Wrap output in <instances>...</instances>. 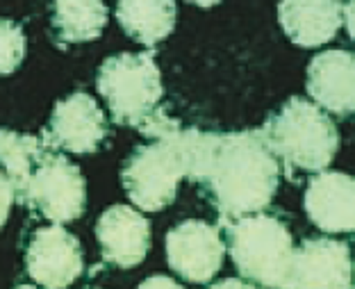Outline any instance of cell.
<instances>
[{
	"label": "cell",
	"mask_w": 355,
	"mask_h": 289,
	"mask_svg": "<svg viewBox=\"0 0 355 289\" xmlns=\"http://www.w3.org/2000/svg\"><path fill=\"white\" fill-rule=\"evenodd\" d=\"M280 164L260 130L203 132L196 128L187 178L198 184L221 221L262 212L278 189Z\"/></svg>",
	"instance_id": "6da1fadb"
},
{
	"label": "cell",
	"mask_w": 355,
	"mask_h": 289,
	"mask_svg": "<svg viewBox=\"0 0 355 289\" xmlns=\"http://www.w3.org/2000/svg\"><path fill=\"white\" fill-rule=\"evenodd\" d=\"M96 87L119 125H130L146 137H157L178 125L159 110L162 76L153 53L112 55L101 64Z\"/></svg>",
	"instance_id": "7a4b0ae2"
},
{
	"label": "cell",
	"mask_w": 355,
	"mask_h": 289,
	"mask_svg": "<svg viewBox=\"0 0 355 289\" xmlns=\"http://www.w3.org/2000/svg\"><path fill=\"white\" fill-rule=\"evenodd\" d=\"M196 128L175 125L146 146L135 148L121 168L128 198L144 212H159L173 203L180 182L187 178Z\"/></svg>",
	"instance_id": "3957f363"
},
{
	"label": "cell",
	"mask_w": 355,
	"mask_h": 289,
	"mask_svg": "<svg viewBox=\"0 0 355 289\" xmlns=\"http://www.w3.org/2000/svg\"><path fill=\"white\" fill-rule=\"evenodd\" d=\"M266 146L287 171L317 173L333 162L340 132L326 112L305 98H289L260 128Z\"/></svg>",
	"instance_id": "277c9868"
},
{
	"label": "cell",
	"mask_w": 355,
	"mask_h": 289,
	"mask_svg": "<svg viewBox=\"0 0 355 289\" xmlns=\"http://www.w3.org/2000/svg\"><path fill=\"white\" fill-rule=\"evenodd\" d=\"M225 239L241 278L260 287H285L294 242L278 216L253 212L225 221Z\"/></svg>",
	"instance_id": "5b68a950"
},
{
	"label": "cell",
	"mask_w": 355,
	"mask_h": 289,
	"mask_svg": "<svg viewBox=\"0 0 355 289\" xmlns=\"http://www.w3.org/2000/svg\"><path fill=\"white\" fill-rule=\"evenodd\" d=\"M14 198L48 221L69 223L85 212L87 182L83 171L58 148L48 146L32 166L26 182L16 189Z\"/></svg>",
	"instance_id": "8992f818"
},
{
	"label": "cell",
	"mask_w": 355,
	"mask_h": 289,
	"mask_svg": "<svg viewBox=\"0 0 355 289\" xmlns=\"http://www.w3.org/2000/svg\"><path fill=\"white\" fill-rule=\"evenodd\" d=\"M225 255L223 237L205 221H182L166 235V258L184 283L205 285L219 274Z\"/></svg>",
	"instance_id": "52a82bcc"
},
{
	"label": "cell",
	"mask_w": 355,
	"mask_h": 289,
	"mask_svg": "<svg viewBox=\"0 0 355 289\" xmlns=\"http://www.w3.org/2000/svg\"><path fill=\"white\" fill-rule=\"evenodd\" d=\"M28 276L37 285L60 289L76 283L85 269V255L78 237L60 223L39 228L26 248Z\"/></svg>",
	"instance_id": "ba28073f"
},
{
	"label": "cell",
	"mask_w": 355,
	"mask_h": 289,
	"mask_svg": "<svg viewBox=\"0 0 355 289\" xmlns=\"http://www.w3.org/2000/svg\"><path fill=\"white\" fill-rule=\"evenodd\" d=\"M107 119L92 96L73 91L55 105L44 130V141L51 148L67 152H94L107 139Z\"/></svg>",
	"instance_id": "9c48e42d"
},
{
	"label": "cell",
	"mask_w": 355,
	"mask_h": 289,
	"mask_svg": "<svg viewBox=\"0 0 355 289\" xmlns=\"http://www.w3.org/2000/svg\"><path fill=\"white\" fill-rule=\"evenodd\" d=\"M285 287L346 289L353 287L351 251L337 239H305L294 248Z\"/></svg>",
	"instance_id": "30bf717a"
},
{
	"label": "cell",
	"mask_w": 355,
	"mask_h": 289,
	"mask_svg": "<svg viewBox=\"0 0 355 289\" xmlns=\"http://www.w3.org/2000/svg\"><path fill=\"white\" fill-rule=\"evenodd\" d=\"M96 239L103 258L121 269L141 264L150 248V223L128 205H112L98 216Z\"/></svg>",
	"instance_id": "8fae6325"
},
{
	"label": "cell",
	"mask_w": 355,
	"mask_h": 289,
	"mask_svg": "<svg viewBox=\"0 0 355 289\" xmlns=\"http://www.w3.org/2000/svg\"><path fill=\"white\" fill-rule=\"evenodd\" d=\"M353 178L321 168L310 178L303 205L310 221L326 232H351L355 223Z\"/></svg>",
	"instance_id": "7c38bea8"
},
{
	"label": "cell",
	"mask_w": 355,
	"mask_h": 289,
	"mask_svg": "<svg viewBox=\"0 0 355 289\" xmlns=\"http://www.w3.org/2000/svg\"><path fill=\"white\" fill-rule=\"evenodd\" d=\"M355 62L349 51H326L308 67V94L321 110L351 116L355 105Z\"/></svg>",
	"instance_id": "4fadbf2b"
},
{
	"label": "cell",
	"mask_w": 355,
	"mask_h": 289,
	"mask_svg": "<svg viewBox=\"0 0 355 289\" xmlns=\"http://www.w3.org/2000/svg\"><path fill=\"white\" fill-rule=\"evenodd\" d=\"M278 21L296 46H324L340 32L344 7L340 0H280Z\"/></svg>",
	"instance_id": "5bb4252c"
},
{
	"label": "cell",
	"mask_w": 355,
	"mask_h": 289,
	"mask_svg": "<svg viewBox=\"0 0 355 289\" xmlns=\"http://www.w3.org/2000/svg\"><path fill=\"white\" fill-rule=\"evenodd\" d=\"M116 21L137 44L153 46L173 32L178 7L173 0H119Z\"/></svg>",
	"instance_id": "9a60e30c"
},
{
	"label": "cell",
	"mask_w": 355,
	"mask_h": 289,
	"mask_svg": "<svg viewBox=\"0 0 355 289\" xmlns=\"http://www.w3.org/2000/svg\"><path fill=\"white\" fill-rule=\"evenodd\" d=\"M51 26L64 44L94 42L107 26V7L103 0H53Z\"/></svg>",
	"instance_id": "2e32d148"
},
{
	"label": "cell",
	"mask_w": 355,
	"mask_h": 289,
	"mask_svg": "<svg viewBox=\"0 0 355 289\" xmlns=\"http://www.w3.org/2000/svg\"><path fill=\"white\" fill-rule=\"evenodd\" d=\"M46 148L48 143L44 139L0 128V164H3V171L12 182L14 194L26 182L32 166L39 162Z\"/></svg>",
	"instance_id": "e0dca14e"
},
{
	"label": "cell",
	"mask_w": 355,
	"mask_h": 289,
	"mask_svg": "<svg viewBox=\"0 0 355 289\" xmlns=\"http://www.w3.org/2000/svg\"><path fill=\"white\" fill-rule=\"evenodd\" d=\"M26 58V35L19 23L0 16V76H10Z\"/></svg>",
	"instance_id": "ac0fdd59"
},
{
	"label": "cell",
	"mask_w": 355,
	"mask_h": 289,
	"mask_svg": "<svg viewBox=\"0 0 355 289\" xmlns=\"http://www.w3.org/2000/svg\"><path fill=\"white\" fill-rule=\"evenodd\" d=\"M14 189H12V182L10 178L5 175V171L0 168V230L7 223V216H10L12 210V203H14Z\"/></svg>",
	"instance_id": "d6986e66"
},
{
	"label": "cell",
	"mask_w": 355,
	"mask_h": 289,
	"mask_svg": "<svg viewBox=\"0 0 355 289\" xmlns=\"http://www.w3.org/2000/svg\"><path fill=\"white\" fill-rule=\"evenodd\" d=\"M141 287H178V283L166 278H148L146 283H141Z\"/></svg>",
	"instance_id": "ffe728a7"
},
{
	"label": "cell",
	"mask_w": 355,
	"mask_h": 289,
	"mask_svg": "<svg viewBox=\"0 0 355 289\" xmlns=\"http://www.w3.org/2000/svg\"><path fill=\"white\" fill-rule=\"evenodd\" d=\"M191 5H198V7H212L216 3H221V0H187Z\"/></svg>",
	"instance_id": "44dd1931"
}]
</instances>
